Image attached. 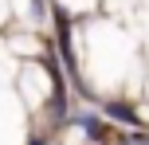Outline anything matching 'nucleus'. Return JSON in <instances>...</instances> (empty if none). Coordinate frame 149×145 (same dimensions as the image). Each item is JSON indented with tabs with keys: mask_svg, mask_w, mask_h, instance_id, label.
<instances>
[{
	"mask_svg": "<svg viewBox=\"0 0 149 145\" xmlns=\"http://www.w3.org/2000/svg\"><path fill=\"white\" fill-rule=\"evenodd\" d=\"M86 43H82V71L98 90H118L126 83V75H134L137 51L134 39L118 28V24H90Z\"/></svg>",
	"mask_w": 149,
	"mask_h": 145,
	"instance_id": "obj_1",
	"label": "nucleus"
},
{
	"mask_svg": "<svg viewBox=\"0 0 149 145\" xmlns=\"http://www.w3.org/2000/svg\"><path fill=\"white\" fill-rule=\"evenodd\" d=\"M51 90H55V83H51V75H47L39 63H28V67L20 71V94H24V102H28L24 110H39V106H47Z\"/></svg>",
	"mask_w": 149,
	"mask_h": 145,
	"instance_id": "obj_2",
	"label": "nucleus"
},
{
	"mask_svg": "<svg viewBox=\"0 0 149 145\" xmlns=\"http://www.w3.org/2000/svg\"><path fill=\"white\" fill-rule=\"evenodd\" d=\"M0 145H24V110L8 86H0Z\"/></svg>",
	"mask_w": 149,
	"mask_h": 145,
	"instance_id": "obj_3",
	"label": "nucleus"
},
{
	"mask_svg": "<svg viewBox=\"0 0 149 145\" xmlns=\"http://www.w3.org/2000/svg\"><path fill=\"white\" fill-rule=\"evenodd\" d=\"M59 4H63V8H71V12H86L94 0H59Z\"/></svg>",
	"mask_w": 149,
	"mask_h": 145,
	"instance_id": "obj_4",
	"label": "nucleus"
},
{
	"mask_svg": "<svg viewBox=\"0 0 149 145\" xmlns=\"http://www.w3.org/2000/svg\"><path fill=\"white\" fill-rule=\"evenodd\" d=\"M8 12H12V8H8V0H0V24L8 20Z\"/></svg>",
	"mask_w": 149,
	"mask_h": 145,
	"instance_id": "obj_5",
	"label": "nucleus"
}]
</instances>
